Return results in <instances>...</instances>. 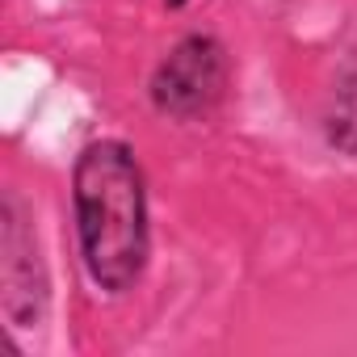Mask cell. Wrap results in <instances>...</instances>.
<instances>
[{
	"mask_svg": "<svg viewBox=\"0 0 357 357\" xmlns=\"http://www.w3.org/2000/svg\"><path fill=\"white\" fill-rule=\"evenodd\" d=\"M164 5H168V9H181V5H190V0H164Z\"/></svg>",
	"mask_w": 357,
	"mask_h": 357,
	"instance_id": "5",
	"label": "cell"
},
{
	"mask_svg": "<svg viewBox=\"0 0 357 357\" xmlns=\"http://www.w3.org/2000/svg\"><path fill=\"white\" fill-rule=\"evenodd\" d=\"M51 282L38 257L30 215L17 194L0 198V311L13 328H34L47 315Z\"/></svg>",
	"mask_w": 357,
	"mask_h": 357,
	"instance_id": "3",
	"label": "cell"
},
{
	"mask_svg": "<svg viewBox=\"0 0 357 357\" xmlns=\"http://www.w3.org/2000/svg\"><path fill=\"white\" fill-rule=\"evenodd\" d=\"M324 135L336 151L357 155V38L349 43V51L336 63L328 105H324Z\"/></svg>",
	"mask_w": 357,
	"mask_h": 357,
	"instance_id": "4",
	"label": "cell"
},
{
	"mask_svg": "<svg viewBox=\"0 0 357 357\" xmlns=\"http://www.w3.org/2000/svg\"><path fill=\"white\" fill-rule=\"evenodd\" d=\"M227 76H231V63L223 43L211 34H190L155 63L147 93L155 114L176 122H198L223 101Z\"/></svg>",
	"mask_w": 357,
	"mask_h": 357,
	"instance_id": "2",
	"label": "cell"
},
{
	"mask_svg": "<svg viewBox=\"0 0 357 357\" xmlns=\"http://www.w3.org/2000/svg\"><path fill=\"white\" fill-rule=\"evenodd\" d=\"M72 211L80 236V261L97 290L126 294L151 257L147 181L122 139H97L76 155Z\"/></svg>",
	"mask_w": 357,
	"mask_h": 357,
	"instance_id": "1",
	"label": "cell"
}]
</instances>
